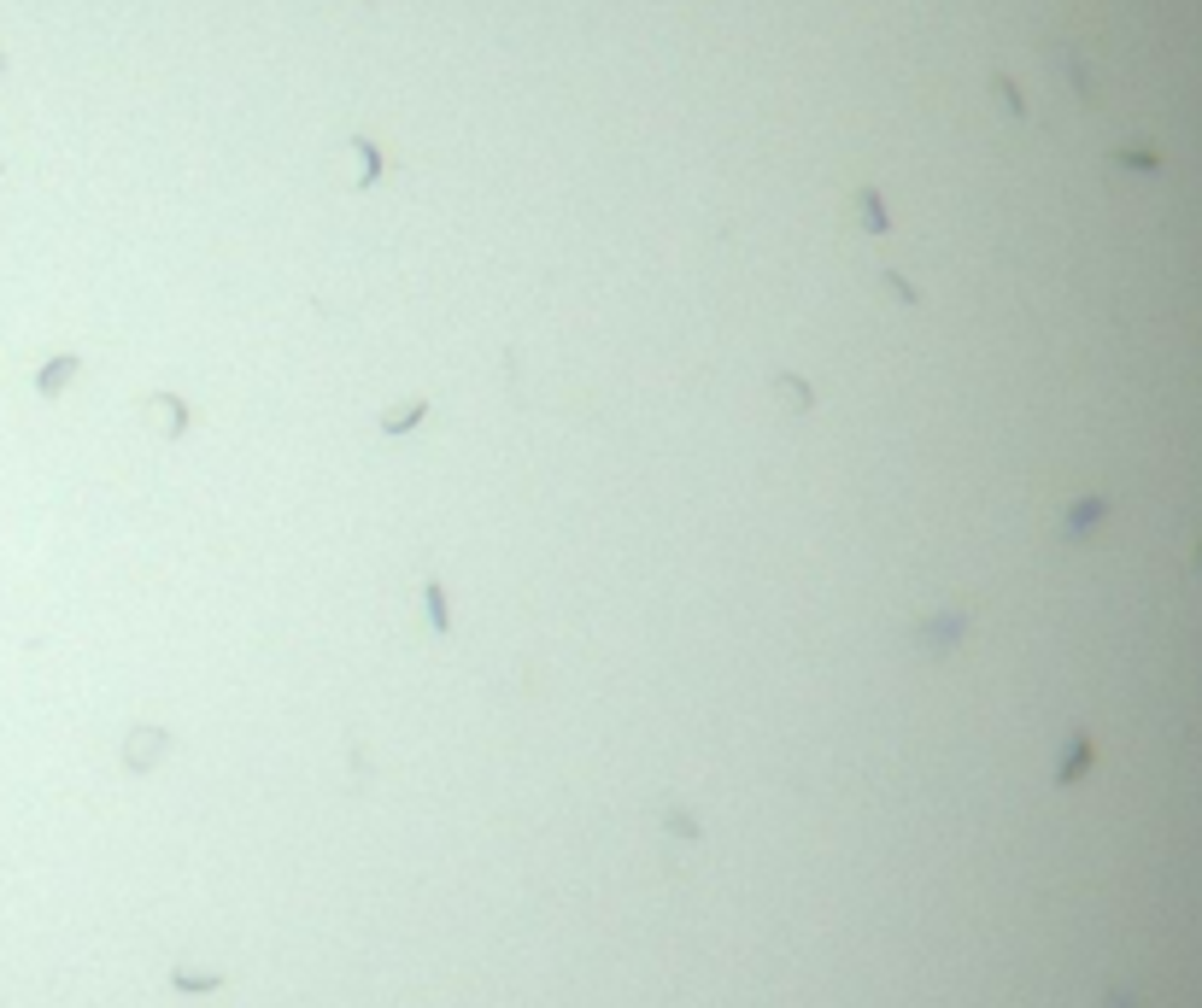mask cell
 I'll use <instances>...</instances> for the list:
<instances>
[{"label":"cell","instance_id":"cell-1","mask_svg":"<svg viewBox=\"0 0 1202 1008\" xmlns=\"http://www.w3.org/2000/svg\"><path fill=\"white\" fill-rule=\"evenodd\" d=\"M65 376H71V358H59V364H53V370H47V376H42V393H53V388H59V381H65Z\"/></svg>","mask_w":1202,"mask_h":1008}]
</instances>
